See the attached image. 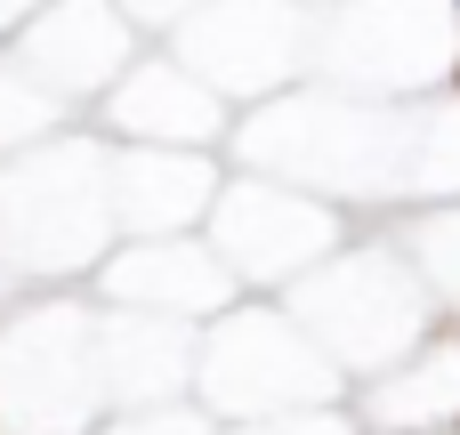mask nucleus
Listing matches in <instances>:
<instances>
[{"label": "nucleus", "instance_id": "nucleus-3", "mask_svg": "<svg viewBox=\"0 0 460 435\" xmlns=\"http://www.w3.org/2000/svg\"><path fill=\"white\" fill-rule=\"evenodd\" d=\"M315 347L323 363L356 387V379H380L388 363H404L429 331H445L437 299L420 291L412 258L396 250V234H348L323 266H307L283 299H275Z\"/></svg>", "mask_w": 460, "mask_h": 435}, {"label": "nucleus", "instance_id": "nucleus-17", "mask_svg": "<svg viewBox=\"0 0 460 435\" xmlns=\"http://www.w3.org/2000/svg\"><path fill=\"white\" fill-rule=\"evenodd\" d=\"M218 435H364L348 404H315V412H275V420H243V428H218Z\"/></svg>", "mask_w": 460, "mask_h": 435}, {"label": "nucleus", "instance_id": "nucleus-15", "mask_svg": "<svg viewBox=\"0 0 460 435\" xmlns=\"http://www.w3.org/2000/svg\"><path fill=\"white\" fill-rule=\"evenodd\" d=\"M89 435H218V420L194 404V396H178V404H137V412H105Z\"/></svg>", "mask_w": 460, "mask_h": 435}, {"label": "nucleus", "instance_id": "nucleus-12", "mask_svg": "<svg viewBox=\"0 0 460 435\" xmlns=\"http://www.w3.org/2000/svg\"><path fill=\"white\" fill-rule=\"evenodd\" d=\"M121 57H129V40H121V24H113L97 0H57V8L24 32V48H16V65H24L32 81H49L57 97L105 89V81L121 73Z\"/></svg>", "mask_w": 460, "mask_h": 435}, {"label": "nucleus", "instance_id": "nucleus-16", "mask_svg": "<svg viewBox=\"0 0 460 435\" xmlns=\"http://www.w3.org/2000/svg\"><path fill=\"white\" fill-rule=\"evenodd\" d=\"M32 137H49V97H40V89H8V81H0V161H8V153H24Z\"/></svg>", "mask_w": 460, "mask_h": 435}, {"label": "nucleus", "instance_id": "nucleus-13", "mask_svg": "<svg viewBox=\"0 0 460 435\" xmlns=\"http://www.w3.org/2000/svg\"><path fill=\"white\" fill-rule=\"evenodd\" d=\"M186 57H194V81H218V89H275V73H291L267 0H218L186 32Z\"/></svg>", "mask_w": 460, "mask_h": 435}, {"label": "nucleus", "instance_id": "nucleus-8", "mask_svg": "<svg viewBox=\"0 0 460 435\" xmlns=\"http://www.w3.org/2000/svg\"><path fill=\"white\" fill-rule=\"evenodd\" d=\"M218 161L210 153H178V145H113V226L121 242H154V234H202V210L218 194Z\"/></svg>", "mask_w": 460, "mask_h": 435}, {"label": "nucleus", "instance_id": "nucleus-5", "mask_svg": "<svg viewBox=\"0 0 460 435\" xmlns=\"http://www.w3.org/2000/svg\"><path fill=\"white\" fill-rule=\"evenodd\" d=\"M97 396V307L81 291H32L0 307V435H89Z\"/></svg>", "mask_w": 460, "mask_h": 435}, {"label": "nucleus", "instance_id": "nucleus-10", "mask_svg": "<svg viewBox=\"0 0 460 435\" xmlns=\"http://www.w3.org/2000/svg\"><path fill=\"white\" fill-rule=\"evenodd\" d=\"M105 137L113 145H178V153H210L226 145V97L210 81H194L186 65H137L113 97H105Z\"/></svg>", "mask_w": 460, "mask_h": 435}, {"label": "nucleus", "instance_id": "nucleus-11", "mask_svg": "<svg viewBox=\"0 0 460 435\" xmlns=\"http://www.w3.org/2000/svg\"><path fill=\"white\" fill-rule=\"evenodd\" d=\"M186 387H194V323L97 307V396H105V412L178 404Z\"/></svg>", "mask_w": 460, "mask_h": 435}, {"label": "nucleus", "instance_id": "nucleus-7", "mask_svg": "<svg viewBox=\"0 0 460 435\" xmlns=\"http://www.w3.org/2000/svg\"><path fill=\"white\" fill-rule=\"evenodd\" d=\"M81 299L89 307H121V315H170V323H194L202 331L243 291H234V274L218 266V250L202 234H154V242H113L89 266Z\"/></svg>", "mask_w": 460, "mask_h": 435}, {"label": "nucleus", "instance_id": "nucleus-19", "mask_svg": "<svg viewBox=\"0 0 460 435\" xmlns=\"http://www.w3.org/2000/svg\"><path fill=\"white\" fill-rule=\"evenodd\" d=\"M445 16H453V24H460V0H445Z\"/></svg>", "mask_w": 460, "mask_h": 435}, {"label": "nucleus", "instance_id": "nucleus-4", "mask_svg": "<svg viewBox=\"0 0 460 435\" xmlns=\"http://www.w3.org/2000/svg\"><path fill=\"white\" fill-rule=\"evenodd\" d=\"M218 428L275 420V412H315L348 404V379L323 363V347L275 307V299H234L194 331V387H186Z\"/></svg>", "mask_w": 460, "mask_h": 435}, {"label": "nucleus", "instance_id": "nucleus-2", "mask_svg": "<svg viewBox=\"0 0 460 435\" xmlns=\"http://www.w3.org/2000/svg\"><path fill=\"white\" fill-rule=\"evenodd\" d=\"M412 113H364L348 97H283L267 113H251L243 129H226L234 170L283 178L348 218L364 210H412Z\"/></svg>", "mask_w": 460, "mask_h": 435}, {"label": "nucleus", "instance_id": "nucleus-6", "mask_svg": "<svg viewBox=\"0 0 460 435\" xmlns=\"http://www.w3.org/2000/svg\"><path fill=\"white\" fill-rule=\"evenodd\" d=\"M348 234H356L348 210H332V202H315L283 178H259V170H226L210 210H202V242L218 250V266L234 274L243 299H283Z\"/></svg>", "mask_w": 460, "mask_h": 435}, {"label": "nucleus", "instance_id": "nucleus-1", "mask_svg": "<svg viewBox=\"0 0 460 435\" xmlns=\"http://www.w3.org/2000/svg\"><path fill=\"white\" fill-rule=\"evenodd\" d=\"M113 242L121 226L105 137H32L0 161V299L81 291Z\"/></svg>", "mask_w": 460, "mask_h": 435}, {"label": "nucleus", "instance_id": "nucleus-14", "mask_svg": "<svg viewBox=\"0 0 460 435\" xmlns=\"http://www.w3.org/2000/svg\"><path fill=\"white\" fill-rule=\"evenodd\" d=\"M396 250L412 258L420 291L437 299V315H460V202H420L404 226H396Z\"/></svg>", "mask_w": 460, "mask_h": 435}, {"label": "nucleus", "instance_id": "nucleus-9", "mask_svg": "<svg viewBox=\"0 0 460 435\" xmlns=\"http://www.w3.org/2000/svg\"><path fill=\"white\" fill-rule=\"evenodd\" d=\"M348 412L364 435H460V331L445 323L380 379H356Z\"/></svg>", "mask_w": 460, "mask_h": 435}, {"label": "nucleus", "instance_id": "nucleus-18", "mask_svg": "<svg viewBox=\"0 0 460 435\" xmlns=\"http://www.w3.org/2000/svg\"><path fill=\"white\" fill-rule=\"evenodd\" d=\"M445 81H453V97H460V48H453V65H445Z\"/></svg>", "mask_w": 460, "mask_h": 435}]
</instances>
